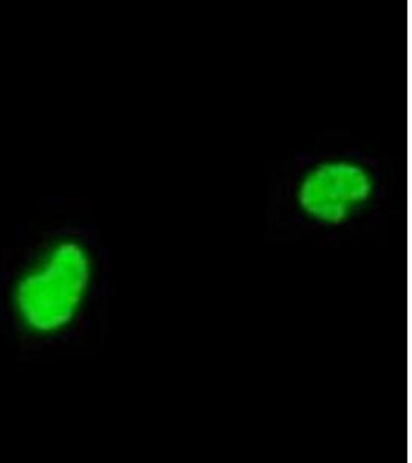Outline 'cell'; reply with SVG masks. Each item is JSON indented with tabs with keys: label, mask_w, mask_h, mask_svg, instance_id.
<instances>
[{
	"label": "cell",
	"mask_w": 412,
	"mask_h": 463,
	"mask_svg": "<svg viewBox=\"0 0 412 463\" xmlns=\"http://www.w3.org/2000/svg\"><path fill=\"white\" fill-rule=\"evenodd\" d=\"M376 192V178L366 165L348 158L323 159L303 174L295 189L296 207L322 226H343Z\"/></svg>",
	"instance_id": "7a4b0ae2"
},
{
	"label": "cell",
	"mask_w": 412,
	"mask_h": 463,
	"mask_svg": "<svg viewBox=\"0 0 412 463\" xmlns=\"http://www.w3.org/2000/svg\"><path fill=\"white\" fill-rule=\"evenodd\" d=\"M95 279L90 249L76 238H59L17 274L10 305L17 326L36 338L56 337L84 311Z\"/></svg>",
	"instance_id": "6da1fadb"
}]
</instances>
